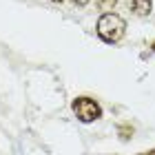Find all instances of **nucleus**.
I'll list each match as a JSON object with an SVG mask.
<instances>
[{"label": "nucleus", "instance_id": "nucleus-6", "mask_svg": "<svg viewBox=\"0 0 155 155\" xmlns=\"http://www.w3.org/2000/svg\"><path fill=\"white\" fill-rule=\"evenodd\" d=\"M71 2H73L75 7H87V5L91 2V0H71Z\"/></svg>", "mask_w": 155, "mask_h": 155}, {"label": "nucleus", "instance_id": "nucleus-1", "mask_svg": "<svg viewBox=\"0 0 155 155\" xmlns=\"http://www.w3.org/2000/svg\"><path fill=\"white\" fill-rule=\"evenodd\" d=\"M95 31H97V36H100L102 42L117 45L126 33V20L122 16H117V13H111V11L102 13L100 20H97V25H95Z\"/></svg>", "mask_w": 155, "mask_h": 155}, {"label": "nucleus", "instance_id": "nucleus-9", "mask_svg": "<svg viewBox=\"0 0 155 155\" xmlns=\"http://www.w3.org/2000/svg\"><path fill=\"white\" fill-rule=\"evenodd\" d=\"M49 2H64V0H49Z\"/></svg>", "mask_w": 155, "mask_h": 155}, {"label": "nucleus", "instance_id": "nucleus-2", "mask_svg": "<svg viewBox=\"0 0 155 155\" xmlns=\"http://www.w3.org/2000/svg\"><path fill=\"white\" fill-rule=\"evenodd\" d=\"M71 109H73V115L80 120L82 124H91V122H95V120L102 117V107L91 95H78L71 102Z\"/></svg>", "mask_w": 155, "mask_h": 155}, {"label": "nucleus", "instance_id": "nucleus-5", "mask_svg": "<svg viewBox=\"0 0 155 155\" xmlns=\"http://www.w3.org/2000/svg\"><path fill=\"white\" fill-rule=\"evenodd\" d=\"M117 2H120V0H97V2H95V7H97L100 11L109 13V11H113L115 7H117Z\"/></svg>", "mask_w": 155, "mask_h": 155}, {"label": "nucleus", "instance_id": "nucleus-4", "mask_svg": "<svg viewBox=\"0 0 155 155\" xmlns=\"http://www.w3.org/2000/svg\"><path fill=\"white\" fill-rule=\"evenodd\" d=\"M133 133H135V129H133L131 124H120L117 126V135H120L122 142H129V140L133 137Z\"/></svg>", "mask_w": 155, "mask_h": 155}, {"label": "nucleus", "instance_id": "nucleus-3", "mask_svg": "<svg viewBox=\"0 0 155 155\" xmlns=\"http://www.w3.org/2000/svg\"><path fill=\"white\" fill-rule=\"evenodd\" d=\"M126 5H129V11H133L140 18L151 16L153 11V0H126Z\"/></svg>", "mask_w": 155, "mask_h": 155}, {"label": "nucleus", "instance_id": "nucleus-7", "mask_svg": "<svg viewBox=\"0 0 155 155\" xmlns=\"http://www.w3.org/2000/svg\"><path fill=\"white\" fill-rule=\"evenodd\" d=\"M142 155H155V149H151V151H146V153H142Z\"/></svg>", "mask_w": 155, "mask_h": 155}, {"label": "nucleus", "instance_id": "nucleus-8", "mask_svg": "<svg viewBox=\"0 0 155 155\" xmlns=\"http://www.w3.org/2000/svg\"><path fill=\"white\" fill-rule=\"evenodd\" d=\"M149 47H151V51H153V53H155V40H153V42H151V45H149Z\"/></svg>", "mask_w": 155, "mask_h": 155}]
</instances>
